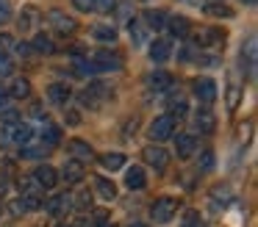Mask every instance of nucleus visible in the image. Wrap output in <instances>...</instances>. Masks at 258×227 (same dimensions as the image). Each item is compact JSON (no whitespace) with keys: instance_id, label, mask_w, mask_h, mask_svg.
<instances>
[{"instance_id":"obj_1","label":"nucleus","mask_w":258,"mask_h":227,"mask_svg":"<svg viewBox=\"0 0 258 227\" xmlns=\"http://www.w3.org/2000/svg\"><path fill=\"white\" fill-rule=\"evenodd\" d=\"M34 141V127L28 122H12V125H0V144H20L28 147Z\"/></svg>"},{"instance_id":"obj_2","label":"nucleus","mask_w":258,"mask_h":227,"mask_svg":"<svg viewBox=\"0 0 258 227\" xmlns=\"http://www.w3.org/2000/svg\"><path fill=\"white\" fill-rule=\"evenodd\" d=\"M111 86L108 83H103V81H95V83H89V86L81 92V103L86 105V108H100L106 100H111Z\"/></svg>"},{"instance_id":"obj_3","label":"nucleus","mask_w":258,"mask_h":227,"mask_svg":"<svg viewBox=\"0 0 258 227\" xmlns=\"http://www.w3.org/2000/svg\"><path fill=\"white\" fill-rule=\"evenodd\" d=\"M89 64H92V72H117L122 66V58L111 50H97L89 58Z\"/></svg>"},{"instance_id":"obj_4","label":"nucleus","mask_w":258,"mask_h":227,"mask_svg":"<svg viewBox=\"0 0 258 227\" xmlns=\"http://www.w3.org/2000/svg\"><path fill=\"white\" fill-rule=\"evenodd\" d=\"M45 20H47V25H50L53 31L58 33V36H70V33H73L75 28H78V25H75L73 17L64 14V11H58V9H50V11H47Z\"/></svg>"},{"instance_id":"obj_5","label":"nucleus","mask_w":258,"mask_h":227,"mask_svg":"<svg viewBox=\"0 0 258 227\" xmlns=\"http://www.w3.org/2000/svg\"><path fill=\"white\" fill-rule=\"evenodd\" d=\"M172 133H175V116H169V114L156 116V122L150 125V138H153L156 144H161V141H167V138H172Z\"/></svg>"},{"instance_id":"obj_6","label":"nucleus","mask_w":258,"mask_h":227,"mask_svg":"<svg viewBox=\"0 0 258 227\" xmlns=\"http://www.w3.org/2000/svg\"><path fill=\"white\" fill-rule=\"evenodd\" d=\"M175 210H178V202H175L172 197H161V199L153 202L150 216H153V221H158V224H167V221L175 216Z\"/></svg>"},{"instance_id":"obj_7","label":"nucleus","mask_w":258,"mask_h":227,"mask_svg":"<svg viewBox=\"0 0 258 227\" xmlns=\"http://www.w3.org/2000/svg\"><path fill=\"white\" fill-rule=\"evenodd\" d=\"M142 158L147 161V166H153L156 172H164L169 164V153L161 147V144H150V147L142 149Z\"/></svg>"},{"instance_id":"obj_8","label":"nucleus","mask_w":258,"mask_h":227,"mask_svg":"<svg viewBox=\"0 0 258 227\" xmlns=\"http://www.w3.org/2000/svg\"><path fill=\"white\" fill-rule=\"evenodd\" d=\"M217 83L211 81V78H197L195 81V97L200 100V103H214V100H217Z\"/></svg>"},{"instance_id":"obj_9","label":"nucleus","mask_w":258,"mask_h":227,"mask_svg":"<svg viewBox=\"0 0 258 227\" xmlns=\"http://www.w3.org/2000/svg\"><path fill=\"white\" fill-rule=\"evenodd\" d=\"M34 183L39 188H53L58 183V172L53 169V166L42 164V166H36V169H34Z\"/></svg>"},{"instance_id":"obj_10","label":"nucleus","mask_w":258,"mask_h":227,"mask_svg":"<svg viewBox=\"0 0 258 227\" xmlns=\"http://www.w3.org/2000/svg\"><path fill=\"white\" fill-rule=\"evenodd\" d=\"M175 153H178L180 161L191 158V155L197 153V138L191 136V133H180V136L175 138Z\"/></svg>"},{"instance_id":"obj_11","label":"nucleus","mask_w":258,"mask_h":227,"mask_svg":"<svg viewBox=\"0 0 258 227\" xmlns=\"http://www.w3.org/2000/svg\"><path fill=\"white\" fill-rule=\"evenodd\" d=\"M70 97H73V92H70L67 83H50V86H47V100H50L53 105H67Z\"/></svg>"},{"instance_id":"obj_12","label":"nucleus","mask_w":258,"mask_h":227,"mask_svg":"<svg viewBox=\"0 0 258 227\" xmlns=\"http://www.w3.org/2000/svg\"><path fill=\"white\" fill-rule=\"evenodd\" d=\"M67 208H73V197H70V194H56V197H50L45 202V210L50 216H61Z\"/></svg>"},{"instance_id":"obj_13","label":"nucleus","mask_w":258,"mask_h":227,"mask_svg":"<svg viewBox=\"0 0 258 227\" xmlns=\"http://www.w3.org/2000/svg\"><path fill=\"white\" fill-rule=\"evenodd\" d=\"M125 186L131 188V191H142V188L147 186V175L142 166H131L128 172H125Z\"/></svg>"},{"instance_id":"obj_14","label":"nucleus","mask_w":258,"mask_h":227,"mask_svg":"<svg viewBox=\"0 0 258 227\" xmlns=\"http://www.w3.org/2000/svg\"><path fill=\"white\" fill-rule=\"evenodd\" d=\"M150 58L156 61V64L169 61V58H172V44H169L167 39H156V42L150 44Z\"/></svg>"},{"instance_id":"obj_15","label":"nucleus","mask_w":258,"mask_h":227,"mask_svg":"<svg viewBox=\"0 0 258 227\" xmlns=\"http://www.w3.org/2000/svg\"><path fill=\"white\" fill-rule=\"evenodd\" d=\"M67 153L73 155V161H92V158H95L92 147L86 141H81V138H73V141L67 144Z\"/></svg>"},{"instance_id":"obj_16","label":"nucleus","mask_w":258,"mask_h":227,"mask_svg":"<svg viewBox=\"0 0 258 227\" xmlns=\"http://www.w3.org/2000/svg\"><path fill=\"white\" fill-rule=\"evenodd\" d=\"M61 177H64V183H81L84 180V164L81 161H67V164L61 166Z\"/></svg>"},{"instance_id":"obj_17","label":"nucleus","mask_w":258,"mask_h":227,"mask_svg":"<svg viewBox=\"0 0 258 227\" xmlns=\"http://www.w3.org/2000/svg\"><path fill=\"white\" fill-rule=\"evenodd\" d=\"M167 28H169V33H172V36H178V39H186L191 33V22L186 20V17H169Z\"/></svg>"},{"instance_id":"obj_18","label":"nucleus","mask_w":258,"mask_h":227,"mask_svg":"<svg viewBox=\"0 0 258 227\" xmlns=\"http://www.w3.org/2000/svg\"><path fill=\"white\" fill-rule=\"evenodd\" d=\"M147 86L156 89V92H167V89L172 86V75L164 72V69H156V72H150V78H147Z\"/></svg>"},{"instance_id":"obj_19","label":"nucleus","mask_w":258,"mask_h":227,"mask_svg":"<svg viewBox=\"0 0 258 227\" xmlns=\"http://www.w3.org/2000/svg\"><path fill=\"white\" fill-rule=\"evenodd\" d=\"M241 94H244V92H241V86H239L236 81H230V83H228V89H225V105H228V111H230V114H233V111L239 108Z\"/></svg>"},{"instance_id":"obj_20","label":"nucleus","mask_w":258,"mask_h":227,"mask_svg":"<svg viewBox=\"0 0 258 227\" xmlns=\"http://www.w3.org/2000/svg\"><path fill=\"white\" fill-rule=\"evenodd\" d=\"M195 127L200 133H214V127H217V119H214L211 111H197L195 116Z\"/></svg>"},{"instance_id":"obj_21","label":"nucleus","mask_w":258,"mask_h":227,"mask_svg":"<svg viewBox=\"0 0 258 227\" xmlns=\"http://www.w3.org/2000/svg\"><path fill=\"white\" fill-rule=\"evenodd\" d=\"M125 155L122 153H106L100 158V164H103V169H108V172H119V169H125Z\"/></svg>"},{"instance_id":"obj_22","label":"nucleus","mask_w":258,"mask_h":227,"mask_svg":"<svg viewBox=\"0 0 258 227\" xmlns=\"http://www.w3.org/2000/svg\"><path fill=\"white\" fill-rule=\"evenodd\" d=\"M222 31H217V28H206V31H200L197 33V39L195 42L200 44V47H211V44H217V42H222Z\"/></svg>"},{"instance_id":"obj_23","label":"nucleus","mask_w":258,"mask_h":227,"mask_svg":"<svg viewBox=\"0 0 258 227\" xmlns=\"http://www.w3.org/2000/svg\"><path fill=\"white\" fill-rule=\"evenodd\" d=\"M42 20V14L34 9V6H25L23 9V14H20V28L23 31H31V28H36V22Z\"/></svg>"},{"instance_id":"obj_24","label":"nucleus","mask_w":258,"mask_h":227,"mask_svg":"<svg viewBox=\"0 0 258 227\" xmlns=\"http://www.w3.org/2000/svg\"><path fill=\"white\" fill-rule=\"evenodd\" d=\"M6 92H9V97H20V100H25V97L31 94V81H25V78H14L12 86H9Z\"/></svg>"},{"instance_id":"obj_25","label":"nucleus","mask_w":258,"mask_h":227,"mask_svg":"<svg viewBox=\"0 0 258 227\" xmlns=\"http://www.w3.org/2000/svg\"><path fill=\"white\" fill-rule=\"evenodd\" d=\"M58 141H61V130H58L56 125H45V127H42V144H45L47 149L58 147Z\"/></svg>"},{"instance_id":"obj_26","label":"nucleus","mask_w":258,"mask_h":227,"mask_svg":"<svg viewBox=\"0 0 258 227\" xmlns=\"http://www.w3.org/2000/svg\"><path fill=\"white\" fill-rule=\"evenodd\" d=\"M95 188H97V194H100L103 199H108V202L117 197V186H114L108 177H95Z\"/></svg>"},{"instance_id":"obj_27","label":"nucleus","mask_w":258,"mask_h":227,"mask_svg":"<svg viewBox=\"0 0 258 227\" xmlns=\"http://www.w3.org/2000/svg\"><path fill=\"white\" fill-rule=\"evenodd\" d=\"M145 22H147V28H150V31H161V28L167 25V17H164L161 11L147 9V11H145Z\"/></svg>"},{"instance_id":"obj_28","label":"nucleus","mask_w":258,"mask_h":227,"mask_svg":"<svg viewBox=\"0 0 258 227\" xmlns=\"http://www.w3.org/2000/svg\"><path fill=\"white\" fill-rule=\"evenodd\" d=\"M34 50H36V53H42V55L56 53V47H53V39H50V36H45V33H36V39H34Z\"/></svg>"},{"instance_id":"obj_29","label":"nucleus","mask_w":258,"mask_h":227,"mask_svg":"<svg viewBox=\"0 0 258 227\" xmlns=\"http://www.w3.org/2000/svg\"><path fill=\"white\" fill-rule=\"evenodd\" d=\"M20 199H23L25 210H39L42 205H45V202H42V197H39V191H36V188H34V191H25Z\"/></svg>"},{"instance_id":"obj_30","label":"nucleus","mask_w":258,"mask_h":227,"mask_svg":"<svg viewBox=\"0 0 258 227\" xmlns=\"http://www.w3.org/2000/svg\"><path fill=\"white\" fill-rule=\"evenodd\" d=\"M92 36H95L97 42H114V39H117V28H111V25H97L95 31H92Z\"/></svg>"},{"instance_id":"obj_31","label":"nucleus","mask_w":258,"mask_h":227,"mask_svg":"<svg viewBox=\"0 0 258 227\" xmlns=\"http://www.w3.org/2000/svg\"><path fill=\"white\" fill-rule=\"evenodd\" d=\"M169 111H172L169 116H175V114H178V116H186V111H189V105H186V100L178 94V97H169Z\"/></svg>"},{"instance_id":"obj_32","label":"nucleus","mask_w":258,"mask_h":227,"mask_svg":"<svg viewBox=\"0 0 258 227\" xmlns=\"http://www.w3.org/2000/svg\"><path fill=\"white\" fill-rule=\"evenodd\" d=\"M183 227H206V221H203V216L197 213V210H186L183 213Z\"/></svg>"},{"instance_id":"obj_33","label":"nucleus","mask_w":258,"mask_h":227,"mask_svg":"<svg viewBox=\"0 0 258 227\" xmlns=\"http://www.w3.org/2000/svg\"><path fill=\"white\" fill-rule=\"evenodd\" d=\"M14 72V61L9 53H0V78H9Z\"/></svg>"},{"instance_id":"obj_34","label":"nucleus","mask_w":258,"mask_h":227,"mask_svg":"<svg viewBox=\"0 0 258 227\" xmlns=\"http://www.w3.org/2000/svg\"><path fill=\"white\" fill-rule=\"evenodd\" d=\"M73 75H78V78H86V75H95V72H92V64H89V61L78 58V61H75V66H73Z\"/></svg>"},{"instance_id":"obj_35","label":"nucleus","mask_w":258,"mask_h":227,"mask_svg":"<svg viewBox=\"0 0 258 227\" xmlns=\"http://www.w3.org/2000/svg\"><path fill=\"white\" fill-rule=\"evenodd\" d=\"M206 11H208L211 17H233V11H230V9H225V6H219V3L206 6Z\"/></svg>"},{"instance_id":"obj_36","label":"nucleus","mask_w":258,"mask_h":227,"mask_svg":"<svg viewBox=\"0 0 258 227\" xmlns=\"http://www.w3.org/2000/svg\"><path fill=\"white\" fill-rule=\"evenodd\" d=\"M117 9V0H95V11H103V14H111Z\"/></svg>"},{"instance_id":"obj_37","label":"nucleus","mask_w":258,"mask_h":227,"mask_svg":"<svg viewBox=\"0 0 258 227\" xmlns=\"http://www.w3.org/2000/svg\"><path fill=\"white\" fill-rule=\"evenodd\" d=\"M200 169L203 172H211L214 169V153H211V149H206V153L200 155Z\"/></svg>"},{"instance_id":"obj_38","label":"nucleus","mask_w":258,"mask_h":227,"mask_svg":"<svg viewBox=\"0 0 258 227\" xmlns=\"http://www.w3.org/2000/svg\"><path fill=\"white\" fill-rule=\"evenodd\" d=\"M131 36H134V42L136 44H142V42H145V33H142V25H139V22H131Z\"/></svg>"},{"instance_id":"obj_39","label":"nucleus","mask_w":258,"mask_h":227,"mask_svg":"<svg viewBox=\"0 0 258 227\" xmlns=\"http://www.w3.org/2000/svg\"><path fill=\"white\" fill-rule=\"evenodd\" d=\"M14 44H17V42H14V39L9 36V33H0V53H9V50H12Z\"/></svg>"},{"instance_id":"obj_40","label":"nucleus","mask_w":258,"mask_h":227,"mask_svg":"<svg viewBox=\"0 0 258 227\" xmlns=\"http://www.w3.org/2000/svg\"><path fill=\"white\" fill-rule=\"evenodd\" d=\"M73 202H78L75 208H89V205H92V194H89V191H84V194H78V197H75Z\"/></svg>"},{"instance_id":"obj_41","label":"nucleus","mask_w":258,"mask_h":227,"mask_svg":"<svg viewBox=\"0 0 258 227\" xmlns=\"http://www.w3.org/2000/svg\"><path fill=\"white\" fill-rule=\"evenodd\" d=\"M12 122H20V114H17V111H3L0 125H12Z\"/></svg>"},{"instance_id":"obj_42","label":"nucleus","mask_w":258,"mask_h":227,"mask_svg":"<svg viewBox=\"0 0 258 227\" xmlns=\"http://www.w3.org/2000/svg\"><path fill=\"white\" fill-rule=\"evenodd\" d=\"M73 6L78 11H95V0H73Z\"/></svg>"},{"instance_id":"obj_43","label":"nucleus","mask_w":258,"mask_h":227,"mask_svg":"<svg viewBox=\"0 0 258 227\" xmlns=\"http://www.w3.org/2000/svg\"><path fill=\"white\" fill-rule=\"evenodd\" d=\"M9 205H12V208H9V210H12L14 216L25 213V205H23V199H14V202H9Z\"/></svg>"},{"instance_id":"obj_44","label":"nucleus","mask_w":258,"mask_h":227,"mask_svg":"<svg viewBox=\"0 0 258 227\" xmlns=\"http://www.w3.org/2000/svg\"><path fill=\"white\" fill-rule=\"evenodd\" d=\"M14 50H17L23 58H28V55H31V44H25V42H23V44H14Z\"/></svg>"},{"instance_id":"obj_45","label":"nucleus","mask_w":258,"mask_h":227,"mask_svg":"<svg viewBox=\"0 0 258 227\" xmlns=\"http://www.w3.org/2000/svg\"><path fill=\"white\" fill-rule=\"evenodd\" d=\"M67 125H81V114H78V111H67Z\"/></svg>"},{"instance_id":"obj_46","label":"nucleus","mask_w":258,"mask_h":227,"mask_svg":"<svg viewBox=\"0 0 258 227\" xmlns=\"http://www.w3.org/2000/svg\"><path fill=\"white\" fill-rule=\"evenodd\" d=\"M9 17H12V9L9 6H0V22H6Z\"/></svg>"},{"instance_id":"obj_47","label":"nucleus","mask_w":258,"mask_h":227,"mask_svg":"<svg viewBox=\"0 0 258 227\" xmlns=\"http://www.w3.org/2000/svg\"><path fill=\"white\" fill-rule=\"evenodd\" d=\"M6 100H9V92L3 86H0V105H6Z\"/></svg>"},{"instance_id":"obj_48","label":"nucleus","mask_w":258,"mask_h":227,"mask_svg":"<svg viewBox=\"0 0 258 227\" xmlns=\"http://www.w3.org/2000/svg\"><path fill=\"white\" fill-rule=\"evenodd\" d=\"M70 227H92V224H89V221H86V219H78V221H73V224H70Z\"/></svg>"},{"instance_id":"obj_49","label":"nucleus","mask_w":258,"mask_h":227,"mask_svg":"<svg viewBox=\"0 0 258 227\" xmlns=\"http://www.w3.org/2000/svg\"><path fill=\"white\" fill-rule=\"evenodd\" d=\"M239 3H244V6H255V0H239Z\"/></svg>"},{"instance_id":"obj_50","label":"nucleus","mask_w":258,"mask_h":227,"mask_svg":"<svg viewBox=\"0 0 258 227\" xmlns=\"http://www.w3.org/2000/svg\"><path fill=\"white\" fill-rule=\"evenodd\" d=\"M0 6H9V0H0Z\"/></svg>"},{"instance_id":"obj_51","label":"nucleus","mask_w":258,"mask_h":227,"mask_svg":"<svg viewBox=\"0 0 258 227\" xmlns=\"http://www.w3.org/2000/svg\"><path fill=\"white\" fill-rule=\"evenodd\" d=\"M100 227H114V224H106V221H103V224H100Z\"/></svg>"},{"instance_id":"obj_52","label":"nucleus","mask_w":258,"mask_h":227,"mask_svg":"<svg viewBox=\"0 0 258 227\" xmlns=\"http://www.w3.org/2000/svg\"><path fill=\"white\" fill-rule=\"evenodd\" d=\"M131 227H145V224H131Z\"/></svg>"},{"instance_id":"obj_53","label":"nucleus","mask_w":258,"mask_h":227,"mask_svg":"<svg viewBox=\"0 0 258 227\" xmlns=\"http://www.w3.org/2000/svg\"><path fill=\"white\" fill-rule=\"evenodd\" d=\"M0 213H3V205H0Z\"/></svg>"},{"instance_id":"obj_54","label":"nucleus","mask_w":258,"mask_h":227,"mask_svg":"<svg viewBox=\"0 0 258 227\" xmlns=\"http://www.w3.org/2000/svg\"><path fill=\"white\" fill-rule=\"evenodd\" d=\"M58 227H67V224H58Z\"/></svg>"}]
</instances>
